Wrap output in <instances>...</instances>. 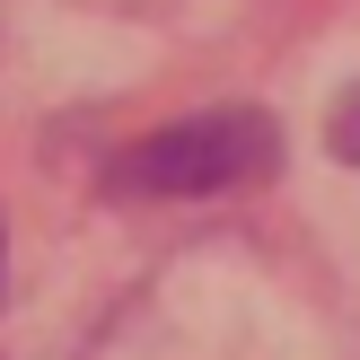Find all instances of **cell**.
Returning <instances> with one entry per match:
<instances>
[{
  "instance_id": "cell-1",
  "label": "cell",
  "mask_w": 360,
  "mask_h": 360,
  "mask_svg": "<svg viewBox=\"0 0 360 360\" xmlns=\"http://www.w3.org/2000/svg\"><path fill=\"white\" fill-rule=\"evenodd\" d=\"M281 167V132L255 105H211V115L158 123L123 158H105V193L123 202H202V193H238Z\"/></svg>"
},
{
  "instance_id": "cell-2",
  "label": "cell",
  "mask_w": 360,
  "mask_h": 360,
  "mask_svg": "<svg viewBox=\"0 0 360 360\" xmlns=\"http://www.w3.org/2000/svg\"><path fill=\"white\" fill-rule=\"evenodd\" d=\"M326 132H334V158H352V167H360V88L334 105V123H326Z\"/></svg>"
},
{
  "instance_id": "cell-3",
  "label": "cell",
  "mask_w": 360,
  "mask_h": 360,
  "mask_svg": "<svg viewBox=\"0 0 360 360\" xmlns=\"http://www.w3.org/2000/svg\"><path fill=\"white\" fill-rule=\"evenodd\" d=\"M0 264H9V246H0Z\"/></svg>"
}]
</instances>
